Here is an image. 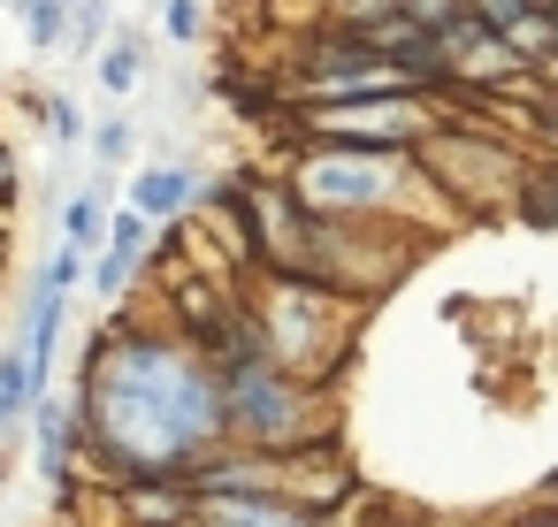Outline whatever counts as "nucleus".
I'll use <instances>...</instances> for the list:
<instances>
[{
    "label": "nucleus",
    "mask_w": 558,
    "mask_h": 527,
    "mask_svg": "<svg viewBox=\"0 0 558 527\" xmlns=\"http://www.w3.org/2000/svg\"><path fill=\"white\" fill-rule=\"evenodd\" d=\"M146 253H154V222H146L138 207H123V215L108 222V253L93 260V291H100V298H123V291L138 283Z\"/></svg>",
    "instance_id": "5"
},
{
    "label": "nucleus",
    "mask_w": 558,
    "mask_h": 527,
    "mask_svg": "<svg viewBox=\"0 0 558 527\" xmlns=\"http://www.w3.org/2000/svg\"><path fill=\"white\" fill-rule=\"evenodd\" d=\"M93 154L116 169V161H131V123H93Z\"/></svg>",
    "instance_id": "18"
},
{
    "label": "nucleus",
    "mask_w": 558,
    "mask_h": 527,
    "mask_svg": "<svg viewBox=\"0 0 558 527\" xmlns=\"http://www.w3.org/2000/svg\"><path fill=\"white\" fill-rule=\"evenodd\" d=\"M47 138H54V146H77V138H93V123L77 115V100H47Z\"/></svg>",
    "instance_id": "16"
},
{
    "label": "nucleus",
    "mask_w": 558,
    "mask_h": 527,
    "mask_svg": "<svg viewBox=\"0 0 558 527\" xmlns=\"http://www.w3.org/2000/svg\"><path fill=\"white\" fill-rule=\"evenodd\" d=\"M32 443H39V481H47V489H70V458H77V443H85L77 405L39 397V405H32Z\"/></svg>",
    "instance_id": "6"
},
{
    "label": "nucleus",
    "mask_w": 558,
    "mask_h": 527,
    "mask_svg": "<svg viewBox=\"0 0 558 527\" xmlns=\"http://www.w3.org/2000/svg\"><path fill=\"white\" fill-rule=\"evenodd\" d=\"M535 9H543V0H466V16H474L489 39H512V32H520Z\"/></svg>",
    "instance_id": "13"
},
{
    "label": "nucleus",
    "mask_w": 558,
    "mask_h": 527,
    "mask_svg": "<svg viewBox=\"0 0 558 527\" xmlns=\"http://www.w3.org/2000/svg\"><path fill=\"white\" fill-rule=\"evenodd\" d=\"M39 397H47V390H39V375H32V352L9 344V352H0V436H9L16 420H32Z\"/></svg>",
    "instance_id": "9"
},
{
    "label": "nucleus",
    "mask_w": 558,
    "mask_h": 527,
    "mask_svg": "<svg viewBox=\"0 0 558 527\" xmlns=\"http://www.w3.org/2000/svg\"><path fill=\"white\" fill-rule=\"evenodd\" d=\"M85 275H93V268H85V253H70V245H62V253H54V260L39 268V291H54V298H70V291H77Z\"/></svg>",
    "instance_id": "15"
},
{
    "label": "nucleus",
    "mask_w": 558,
    "mask_h": 527,
    "mask_svg": "<svg viewBox=\"0 0 558 527\" xmlns=\"http://www.w3.org/2000/svg\"><path fill=\"white\" fill-rule=\"evenodd\" d=\"M0 192H16V161L9 154H0Z\"/></svg>",
    "instance_id": "20"
},
{
    "label": "nucleus",
    "mask_w": 558,
    "mask_h": 527,
    "mask_svg": "<svg viewBox=\"0 0 558 527\" xmlns=\"http://www.w3.org/2000/svg\"><path fill=\"white\" fill-rule=\"evenodd\" d=\"M85 443L131 481H192L230 451L222 390L199 344L161 329H108L77 397Z\"/></svg>",
    "instance_id": "1"
},
{
    "label": "nucleus",
    "mask_w": 558,
    "mask_h": 527,
    "mask_svg": "<svg viewBox=\"0 0 558 527\" xmlns=\"http://www.w3.org/2000/svg\"><path fill=\"white\" fill-rule=\"evenodd\" d=\"M93 77H100L116 100H131V93L146 85V47H138L131 32H123V39H108V47H100V62H93Z\"/></svg>",
    "instance_id": "11"
},
{
    "label": "nucleus",
    "mask_w": 558,
    "mask_h": 527,
    "mask_svg": "<svg viewBox=\"0 0 558 527\" xmlns=\"http://www.w3.org/2000/svg\"><path fill=\"white\" fill-rule=\"evenodd\" d=\"M108 222H116V215L100 207V192L62 199V245H70V253H85V260H93V253H108Z\"/></svg>",
    "instance_id": "10"
},
{
    "label": "nucleus",
    "mask_w": 558,
    "mask_h": 527,
    "mask_svg": "<svg viewBox=\"0 0 558 527\" xmlns=\"http://www.w3.org/2000/svg\"><path fill=\"white\" fill-rule=\"evenodd\" d=\"M512 527H558V512H527V519H512Z\"/></svg>",
    "instance_id": "19"
},
{
    "label": "nucleus",
    "mask_w": 558,
    "mask_h": 527,
    "mask_svg": "<svg viewBox=\"0 0 558 527\" xmlns=\"http://www.w3.org/2000/svg\"><path fill=\"white\" fill-rule=\"evenodd\" d=\"M9 9H24V0H9Z\"/></svg>",
    "instance_id": "21"
},
{
    "label": "nucleus",
    "mask_w": 558,
    "mask_h": 527,
    "mask_svg": "<svg viewBox=\"0 0 558 527\" xmlns=\"http://www.w3.org/2000/svg\"><path fill=\"white\" fill-rule=\"evenodd\" d=\"M100 47H108V0H77V16H70V54L85 62H100Z\"/></svg>",
    "instance_id": "14"
},
{
    "label": "nucleus",
    "mask_w": 558,
    "mask_h": 527,
    "mask_svg": "<svg viewBox=\"0 0 558 527\" xmlns=\"http://www.w3.org/2000/svg\"><path fill=\"white\" fill-rule=\"evenodd\" d=\"M192 527H314V519L276 504V497H260V489H207Z\"/></svg>",
    "instance_id": "7"
},
{
    "label": "nucleus",
    "mask_w": 558,
    "mask_h": 527,
    "mask_svg": "<svg viewBox=\"0 0 558 527\" xmlns=\"http://www.w3.org/2000/svg\"><path fill=\"white\" fill-rule=\"evenodd\" d=\"M199 24H207V16H199V0H161V32H169L177 47H192Z\"/></svg>",
    "instance_id": "17"
},
{
    "label": "nucleus",
    "mask_w": 558,
    "mask_h": 527,
    "mask_svg": "<svg viewBox=\"0 0 558 527\" xmlns=\"http://www.w3.org/2000/svg\"><path fill=\"white\" fill-rule=\"evenodd\" d=\"M306 123H314V138H329V146L398 154V146H413V138L428 131V108H421V93L398 85V93H375V100H314Z\"/></svg>",
    "instance_id": "3"
},
{
    "label": "nucleus",
    "mask_w": 558,
    "mask_h": 527,
    "mask_svg": "<svg viewBox=\"0 0 558 527\" xmlns=\"http://www.w3.org/2000/svg\"><path fill=\"white\" fill-rule=\"evenodd\" d=\"M199 352H207V367H215L230 443H245V451H299V443L314 436V397H306V382L260 344L253 314H222Z\"/></svg>",
    "instance_id": "2"
},
{
    "label": "nucleus",
    "mask_w": 558,
    "mask_h": 527,
    "mask_svg": "<svg viewBox=\"0 0 558 527\" xmlns=\"http://www.w3.org/2000/svg\"><path fill=\"white\" fill-rule=\"evenodd\" d=\"M16 16H24V39L47 54V47H62V39H70V16H77V0H24Z\"/></svg>",
    "instance_id": "12"
},
{
    "label": "nucleus",
    "mask_w": 558,
    "mask_h": 527,
    "mask_svg": "<svg viewBox=\"0 0 558 527\" xmlns=\"http://www.w3.org/2000/svg\"><path fill=\"white\" fill-rule=\"evenodd\" d=\"M398 192V161L390 154H360V146H329L314 161H299V199L322 215H375Z\"/></svg>",
    "instance_id": "4"
},
{
    "label": "nucleus",
    "mask_w": 558,
    "mask_h": 527,
    "mask_svg": "<svg viewBox=\"0 0 558 527\" xmlns=\"http://www.w3.org/2000/svg\"><path fill=\"white\" fill-rule=\"evenodd\" d=\"M192 199H199V184H192V169H177V161H154V169L131 176V207H138L146 222H177V215H192Z\"/></svg>",
    "instance_id": "8"
}]
</instances>
